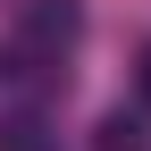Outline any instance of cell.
Here are the masks:
<instances>
[{
	"instance_id": "cell-1",
	"label": "cell",
	"mask_w": 151,
	"mask_h": 151,
	"mask_svg": "<svg viewBox=\"0 0 151 151\" xmlns=\"http://www.w3.org/2000/svg\"><path fill=\"white\" fill-rule=\"evenodd\" d=\"M17 42L67 59V50L84 42V0H25V9H17Z\"/></svg>"
},
{
	"instance_id": "cell-2",
	"label": "cell",
	"mask_w": 151,
	"mask_h": 151,
	"mask_svg": "<svg viewBox=\"0 0 151 151\" xmlns=\"http://www.w3.org/2000/svg\"><path fill=\"white\" fill-rule=\"evenodd\" d=\"M67 84V59H50V50H34V42H9L0 50V92H59Z\"/></svg>"
},
{
	"instance_id": "cell-3",
	"label": "cell",
	"mask_w": 151,
	"mask_h": 151,
	"mask_svg": "<svg viewBox=\"0 0 151 151\" xmlns=\"http://www.w3.org/2000/svg\"><path fill=\"white\" fill-rule=\"evenodd\" d=\"M0 151H59V134L42 126V109H9L0 118Z\"/></svg>"
},
{
	"instance_id": "cell-4",
	"label": "cell",
	"mask_w": 151,
	"mask_h": 151,
	"mask_svg": "<svg viewBox=\"0 0 151 151\" xmlns=\"http://www.w3.org/2000/svg\"><path fill=\"white\" fill-rule=\"evenodd\" d=\"M92 151H151V134H143V118H126V109H109V118L92 126Z\"/></svg>"
},
{
	"instance_id": "cell-5",
	"label": "cell",
	"mask_w": 151,
	"mask_h": 151,
	"mask_svg": "<svg viewBox=\"0 0 151 151\" xmlns=\"http://www.w3.org/2000/svg\"><path fill=\"white\" fill-rule=\"evenodd\" d=\"M134 92H143V101H151V42L134 50Z\"/></svg>"
}]
</instances>
